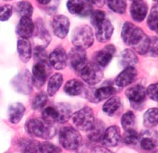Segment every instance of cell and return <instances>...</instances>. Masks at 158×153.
Masks as SVG:
<instances>
[{
	"label": "cell",
	"mask_w": 158,
	"mask_h": 153,
	"mask_svg": "<svg viewBox=\"0 0 158 153\" xmlns=\"http://www.w3.org/2000/svg\"><path fill=\"white\" fill-rule=\"evenodd\" d=\"M6 1H11V0H6Z\"/></svg>",
	"instance_id": "obj_50"
},
{
	"label": "cell",
	"mask_w": 158,
	"mask_h": 153,
	"mask_svg": "<svg viewBox=\"0 0 158 153\" xmlns=\"http://www.w3.org/2000/svg\"><path fill=\"white\" fill-rule=\"evenodd\" d=\"M115 53H116V48L113 45L106 46L104 48H102L100 51H98V54L96 55L97 63L101 67L107 66L110 63L111 59L113 58Z\"/></svg>",
	"instance_id": "obj_20"
},
{
	"label": "cell",
	"mask_w": 158,
	"mask_h": 153,
	"mask_svg": "<svg viewBox=\"0 0 158 153\" xmlns=\"http://www.w3.org/2000/svg\"><path fill=\"white\" fill-rule=\"evenodd\" d=\"M78 75L88 84L95 85L103 78V72L97 63L86 62L85 63L77 70Z\"/></svg>",
	"instance_id": "obj_4"
},
{
	"label": "cell",
	"mask_w": 158,
	"mask_h": 153,
	"mask_svg": "<svg viewBox=\"0 0 158 153\" xmlns=\"http://www.w3.org/2000/svg\"><path fill=\"white\" fill-rule=\"evenodd\" d=\"M15 11L21 17H31L34 12V7L32 4L28 1H20L15 5Z\"/></svg>",
	"instance_id": "obj_32"
},
{
	"label": "cell",
	"mask_w": 158,
	"mask_h": 153,
	"mask_svg": "<svg viewBox=\"0 0 158 153\" xmlns=\"http://www.w3.org/2000/svg\"><path fill=\"white\" fill-rule=\"evenodd\" d=\"M88 3L91 4V5H94V6H97L98 7H101L104 6L105 4V0H86Z\"/></svg>",
	"instance_id": "obj_47"
},
{
	"label": "cell",
	"mask_w": 158,
	"mask_h": 153,
	"mask_svg": "<svg viewBox=\"0 0 158 153\" xmlns=\"http://www.w3.org/2000/svg\"><path fill=\"white\" fill-rule=\"evenodd\" d=\"M42 117H43V120L49 124L52 125L53 123H58L59 115H58V111L55 105L45 107L44 110L43 111Z\"/></svg>",
	"instance_id": "obj_28"
},
{
	"label": "cell",
	"mask_w": 158,
	"mask_h": 153,
	"mask_svg": "<svg viewBox=\"0 0 158 153\" xmlns=\"http://www.w3.org/2000/svg\"><path fill=\"white\" fill-rule=\"evenodd\" d=\"M93 111L89 107H84L77 111L73 116V124L81 130H89L95 122Z\"/></svg>",
	"instance_id": "obj_6"
},
{
	"label": "cell",
	"mask_w": 158,
	"mask_h": 153,
	"mask_svg": "<svg viewBox=\"0 0 158 153\" xmlns=\"http://www.w3.org/2000/svg\"><path fill=\"white\" fill-rule=\"evenodd\" d=\"M34 34H35V36L39 38L42 41L46 42V45H48V43L50 42V35H49L48 32L46 31V29L44 28V26L43 25V24L41 21H39V23H37L36 26H35V31Z\"/></svg>",
	"instance_id": "obj_39"
},
{
	"label": "cell",
	"mask_w": 158,
	"mask_h": 153,
	"mask_svg": "<svg viewBox=\"0 0 158 153\" xmlns=\"http://www.w3.org/2000/svg\"><path fill=\"white\" fill-rule=\"evenodd\" d=\"M158 7L157 5H155L151 12L149 14L148 19H147V24L149 26V28L153 31L157 32V27H158Z\"/></svg>",
	"instance_id": "obj_37"
},
{
	"label": "cell",
	"mask_w": 158,
	"mask_h": 153,
	"mask_svg": "<svg viewBox=\"0 0 158 153\" xmlns=\"http://www.w3.org/2000/svg\"><path fill=\"white\" fill-rule=\"evenodd\" d=\"M49 62L51 65L56 70H61L65 68L67 63V54L61 47L54 49L49 55Z\"/></svg>",
	"instance_id": "obj_11"
},
{
	"label": "cell",
	"mask_w": 158,
	"mask_h": 153,
	"mask_svg": "<svg viewBox=\"0 0 158 153\" xmlns=\"http://www.w3.org/2000/svg\"><path fill=\"white\" fill-rule=\"evenodd\" d=\"M13 14V7L11 5L0 6V21L8 20Z\"/></svg>",
	"instance_id": "obj_42"
},
{
	"label": "cell",
	"mask_w": 158,
	"mask_h": 153,
	"mask_svg": "<svg viewBox=\"0 0 158 153\" xmlns=\"http://www.w3.org/2000/svg\"><path fill=\"white\" fill-rule=\"evenodd\" d=\"M25 130L31 136L44 140L52 139L56 133V129L52 124L39 119L28 120L25 123Z\"/></svg>",
	"instance_id": "obj_2"
},
{
	"label": "cell",
	"mask_w": 158,
	"mask_h": 153,
	"mask_svg": "<svg viewBox=\"0 0 158 153\" xmlns=\"http://www.w3.org/2000/svg\"><path fill=\"white\" fill-rule=\"evenodd\" d=\"M136 75H137V72L133 66L126 67V69L122 71L117 76L115 80L116 85L118 87H126L134 82L136 78Z\"/></svg>",
	"instance_id": "obj_15"
},
{
	"label": "cell",
	"mask_w": 158,
	"mask_h": 153,
	"mask_svg": "<svg viewBox=\"0 0 158 153\" xmlns=\"http://www.w3.org/2000/svg\"><path fill=\"white\" fill-rule=\"evenodd\" d=\"M40 151L41 153H61V150L59 147L50 142L40 143Z\"/></svg>",
	"instance_id": "obj_40"
},
{
	"label": "cell",
	"mask_w": 158,
	"mask_h": 153,
	"mask_svg": "<svg viewBox=\"0 0 158 153\" xmlns=\"http://www.w3.org/2000/svg\"><path fill=\"white\" fill-rule=\"evenodd\" d=\"M118 61L122 66L124 67H130L135 65L138 63V58L133 50L126 49L119 54Z\"/></svg>",
	"instance_id": "obj_23"
},
{
	"label": "cell",
	"mask_w": 158,
	"mask_h": 153,
	"mask_svg": "<svg viewBox=\"0 0 158 153\" xmlns=\"http://www.w3.org/2000/svg\"><path fill=\"white\" fill-rule=\"evenodd\" d=\"M116 93H117V90L113 86H103L97 90H94L92 93H89L88 98L92 103H99L102 100L111 97Z\"/></svg>",
	"instance_id": "obj_18"
},
{
	"label": "cell",
	"mask_w": 158,
	"mask_h": 153,
	"mask_svg": "<svg viewBox=\"0 0 158 153\" xmlns=\"http://www.w3.org/2000/svg\"><path fill=\"white\" fill-rule=\"evenodd\" d=\"M138 141H139V134L134 128L125 130V134L123 135L124 143L127 145H134Z\"/></svg>",
	"instance_id": "obj_38"
},
{
	"label": "cell",
	"mask_w": 158,
	"mask_h": 153,
	"mask_svg": "<svg viewBox=\"0 0 158 153\" xmlns=\"http://www.w3.org/2000/svg\"><path fill=\"white\" fill-rule=\"evenodd\" d=\"M47 103V94L44 92L38 93L34 97L33 102H32V108L35 111H38L43 109Z\"/></svg>",
	"instance_id": "obj_36"
},
{
	"label": "cell",
	"mask_w": 158,
	"mask_h": 153,
	"mask_svg": "<svg viewBox=\"0 0 158 153\" xmlns=\"http://www.w3.org/2000/svg\"><path fill=\"white\" fill-rule=\"evenodd\" d=\"M121 105L119 97H111L103 105V111L108 115H113Z\"/></svg>",
	"instance_id": "obj_33"
},
{
	"label": "cell",
	"mask_w": 158,
	"mask_h": 153,
	"mask_svg": "<svg viewBox=\"0 0 158 153\" xmlns=\"http://www.w3.org/2000/svg\"><path fill=\"white\" fill-rule=\"evenodd\" d=\"M34 55H35V59L37 62H42V63H46L47 58H48L47 54L44 50V47L43 46H37L35 48Z\"/></svg>",
	"instance_id": "obj_41"
},
{
	"label": "cell",
	"mask_w": 158,
	"mask_h": 153,
	"mask_svg": "<svg viewBox=\"0 0 158 153\" xmlns=\"http://www.w3.org/2000/svg\"><path fill=\"white\" fill-rule=\"evenodd\" d=\"M83 90V83L78 79H72L66 82L64 86V92L71 96L81 94Z\"/></svg>",
	"instance_id": "obj_27"
},
{
	"label": "cell",
	"mask_w": 158,
	"mask_h": 153,
	"mask_svg": "<svg viewBox=\"0 0 158 153\" xmlns=\"http://www.w3.org/2000/svg\"><path fill=\"white\" fill-rule=\"evenodd\" d=\"M55 107L57 109L58 111V115H59V121L58 123H64L66 121H68V120L72 116L73 111L70 104L65 103H61L58 104H55Z\"/></svg>",
	"instance_id": "obj_30"
},
{
	"label": "cell",
	"mask_w": 158,
	"mask_h": 153,
	"mask_svg": "<svg viewBox=\"0 0 158 153\" xmlns=\"http://www.w3.org/2000/svg\"><path fill=\"white\" fill-rule=\"evenodd\" d=\"M126 95L133 104H141L146 100V90L143 85H134L127 90Z\"/></svg>",
	"instance_id": "obj_14"
},
{
	"label": "cell",
	"mask_w": 158,
	"mask_h": 153,
	"mask_svg": "<svg viewBox=\"0 0 158 153\" xmlns=\"http://www.w3.org/2000/svg\"><path fill=\"white\" fill-rule=\"evenodd\" d=\"M158 110L157 108L148 109L144 115V125L146 128H153L157 125Z\"/></svg>",
	"instance_id": "obj_31"
},
{
	"label": "cell",
	"mask_w": 158,
	"mask_h": 153,
	"mask_svg": "<svg viewBox=\"0 0 158 153\" xmlns=\"http://www.w3.org/2000/svg\"><path fill=\"white\" fill-rule=\"evenodd\" d=\"M155 1H157V0H155Z\"/></svg>",
	"instance_id": "obj_51"
},
{
	"label": "cell",
	"mask_w": 158,
	"mask_h": 153,
	"mask_svg": "<svg viewBox=\"0 0 158 153\" xmlns=\"http://www.w3.org/2000/svg\"><path fill=\"white\" fill-rule=\"evenodd\" d=\"M96 38L98 42L105 43L109 41L113 35L114 27L110 20L104 19V21L96 27Z\"/></svg>",
	"instance_id": "obj_17"
},
{
	"label": "cell",
	"mask_w": 158,
	"mask_h": 153,
	"mask_svg": "<svg viewBox=\"0 0 158 153\" xmlns=\"http://www.w3.org/2000/svg\"><path fill=\"white\" fill-rule=\"evenodd\" d=\"M67 8L70 13L81 16L88 15L90 13L89 11H91L90 6L85 3L83 0H68Z\"/></svg>",
	"instance_id": "obj_16"
},
{
	"label": "cell",
	"mask_w": 158,
	"mask_h": 153,
	"mask_svg": "<svg viewBox=\"0 0 158 153\" xmlns=\"http://www.w3.org/2000/svg\"><path fill=\"white\" fill-rule=\"evenodd\" d=\"M19 146L23 153H41L40 143L34 140L22 139L19 142Z\"/></svg>",
	"instance_id": "obj_25"
},
{
	"label": "cell",
	"mask_w": 158,
	"mask_h": 153,
	"mask_svg": "<svg viewBox=\"0 0 158 153\" xmlns=\"http://www.w3.org/2000/svg\"><path fill=\"white\" fill-rule=\"evenodd\" d=\"M17 52L23 63H27L32 57V46L28 39L20 38L17 41Z\"/></svg>",
	"instance_id": "obj_21"
},
{
	"label": "cell",
	"mask_w": 158,
	"mask_h": 153,
	"mask_svg": "<svg viewBox=\"0 0 158 153\" xmlns=\"http://www.w3.org/2000/svg\"><path fill=\"white\" fill-rule=\"evenodd\" d=\"M156 136L153 135V132L146 131L145 135L140 139V146L145 151H153L156 147Z\"/></svg>",
	"instance_id": "obj_29"
},
{
	"label": "cell",
	"mask_w": 158,
	"mask_h": 153,
	"mask_svg": "<svg viewBox=\"0 0 158 153\" xmlns=\"http://www.w3.org/2000/svg\"><path fill=\"white\" fill-rule=\"evenodd\" d=\"M36 1L41 5H47L52 0H36Z\"/></svg>",
	"instance_id": "obj_48"
},
{
	"label": "cell",
	"mask_w": 158,
	"mask_h": 153,
	"mask_svg": "<svg viewBox=\"0 0 158 153\" xmlns=\"http://www.w3.org/2000/svg\"><path fill=\"white\" fill-rule=\"evenodd\" d=\"M59 141L65 150L76 151L81 145L82 138L80 132L71 126L62 127L59 131Z\"/></svg>",
	"instance_id": "obj_3"
},
{
	"label": "cell",
	"mask_w": 158,
	"mask_h": 153,
	"mask_svg": "<svg viewBox=\"0 0 158 153\" xmlns=\"http://www.w3.org/2000/svg\"><path fill=\"white\" fill-rule=\"evenodd\" d=\"M35 31V24L31 17H21L19 23L15 28L16 34L20 36V38H25L28 39L32 35H34Z\"/></svg>",
	"instance_id": "obj_12"
},
{
	"label": "cell",
	"mask_w": 158,
	"mask_h": 153,
	"mask_svg": "<svg viewBox=\"0 0 158 153\" xmlns=\"http://www.w3.org/2000/svg\"><path fill=\"white\" fill-rule=\"evenodd\" d=\"M90 153H113L112 151H110V150H108L105 147H101V146H98L95 147Z\"/></svg>",
	"instance_id": "obj_46"
},
{
	"label": "cell",
	"mask_w": 158,
	"mask_h": 153,
	"mask_svg": "<svg viewBox=\"0 0 158 153\" xmlns=\"http://www.w3.org/2000/svg\"><path fill=\"white\" fill-rule=\"evenodd\" d=\"M72 42L75 46L83 49L90 47L94 42V35L92 29L88 25L76 27L73 33Z\"/></svg>",
	"instance_id": "obj_5"
},
{
	"label": "cell",
	"mask_w": 158,
	"mask_h": 153,
	"mask_svg": "<svg viewBox=\"0 0 158 153\" xmlns=\"http://www.w3.org/2000/svg\"><path fill=\"white\" fill-rule=\"evenodd\" d=\"M15 89L24 94H29L32 91V77L30 72L27 70L22 72L18 74L13 81Z\"/></svg>",
	"instance_id": "obj_9"
},
{
	"label": "cell",
	"mask_w": 158,
	"mask_h": 153,
	"mask_svg": "<svg viewBox=\"0 0 158 153\" xmlns=\"http://www.w3.org/2000/svg\"><path fill=\"white\" fill-rule=\"evenodd\" d=\"M123 42L129 46H132L140 55L148 53L150 38L144 33V31L135 25L131 22H126L123 24L121 31Z\"/></svg>",
	"instance_id": "obj_1"
},
{
	"label": "cell",
	"mask_w": 158,
	"mask_h": 153,
	"mask_svg": "<svg viewBox=\"0 0 158 153\" xmlns=\"http://www.w3.org/2000/svg\"><path fill=\"white\" fill-rule=\"evenodd\" d=\"M67 61L72 69L77 71L87 62V55L85 49L81 47H73L67 55Z\"/></svg>",
	"instance_id": "obj_7"
},
{
	"label": "cell",
	"mask_w": 158,
	"mask_h": 153,
	"mask_svg": "<svg viewBox=\"0 0 158 153\" xmlns=\"http://www.w3.org/2000/svg\"><path fill=\"white\" fill-rule=\"evenodd\" d=\"M46 77H47L46 63L37 62L33 67V77H32L33 84L36 88L40 89L44 84L46 81Z\"/></svg>",
	"instance_id": "obj_10"
},
{
	"label": "cell",
	"mask_w": 158,
	"mask_h": 153,
	"mask_svg": "<svg viewBox=\"0 0 158 153\" xmlns=\"http://www.w3.org/2000/svg\"><path fill=\"white\" fill-rule=\"evenodd\" d=\"M147 5L143 0L134 1L130 7V15L136 22H142L147 14Z\"/></svg>",
	"instance_id": "obj_19"
},
{
	"label": "cell",
	"mask_w": 158,
	"mask_h": 153,
	"mask_svg": "<svg viewBox=\"0 0 158 153\" xmlns=\"http://www.w3.org/2000/svg\"><path fill=\"white\" fill-rule=\"evenodd\" d=\"M121 140L120 130L118 126H110L103 133L101 141L107 147H116Z\"/></svg>",
	"instance_id": "obj_13"
},
{
	"label": "cell",
	"mask_w": 158,
	"mask_h": 153,
	"mask_svg": "<svg viewBox=\"0 0 158 153\" xmlns=\"http://www.w3.org/2000/svg\"><path fill=\"white\" fill-rule=\"evenodd\" d=\"M63 82V77L61 73L57 72L51 76L47 86V93L50 96H53L58 92Z\"/></svg>",
	"instance_id": "obj_26"
},
{
	"label": "cell",
	"mask_w": 158,
	"mask_h": 153,
	"mask_svg": "<svg viewBox=\"0 0 158 153\" xmlns=\"http://www.w3.org/2000/svg\"><path fill=\"white\" fill-rule=\"evenodd\" d=\"M105 19V13L100 10H95L91 13V24L97 27L98 24L102 23Z\"/></svg>",
	"instance_id": "obj_43"
},
{
	"label": "cell",
	"mask_w": 158,
	"mask_h": 153,
	"mask_svg": "<svg viewBox=\"0 0 158 153\" xmlns=\"http://www.w3.org/2000/svg\"><path fill=\"white\" fill-rule=\"evenodd\" d=\"M25 107L20 103H15L8 108V118L11 123H17L24 117Z\"/></svg>",
	"instance_id": "obj_22"
},
{
	"label": "cell",
	"mask_w": 158,
	"mask_h": 153,
	"mask_svg": "<svg viewBox=\"0 0 158 153\" xmlns=\"http://www.w3.org/2000/svg\"><path fill=\"white\" fill-rule=\"evenodd\" d=\"M70 20L67 16L59 15L54 16L52 20V31L53 34L59 38H64L69 33Z\"/></svg>",
	"instance_id": "obj_8"
},
{
	"label": "cell",
	"mask_w": 158,
	"mask_h": 153,
	"mask_svg": "<svg viewBox=\"0 0 158 153\" xmlns=\"http://www.w3.org/2000/svg\"><path fill=\"white\" fill-rule=\"evenodd\" d=\"M104 128L105 127H104L103 122H101L100 120H95V122L93 123L91 128L89 130H87L89 140L91 141H95V142L101 141L103 133L105 131Z\"/></svg>",
	"instance_id": "obj_24"
},
{
	"label": "cell",
	"mask_w": 158,
	"mask_h": 153,
	"mask_svg": "<svg viewBox=\"0 0 158 153\" xmlns=\"http://www.w3.org/2000/svg\"><path fill=\"white\" fill-rule=\"evenodd\" d=\"M108 6L110 9L118 14H124L127 9L126 0H107Z\"/></svg>",
	"instance_id": "obj_34"
},
{
	"label": "cell",
	"mask_w": 158,
	"mask_h": 153,
	"mask_svg": "<svg viewBox=\"0 0 158 153\" xmlns=\"http://www.w3.org/2000/svg\"><path fill=\"white\" fill-rule=\"evenodd\" d=\"M148 52H150V54L153 55L154 56L157 55V37L156 36H154L150 39V45H149Z\"/></svg>",
	"instance_id": "obj_45"
},
{
	"label": "cell",
	"mask_w": 158,
	"mask_h": 153,
	"mask_svg": "<svg viewBox=\"0 0 158 153\" xmlns=\"http://www.w3.org/2000/svg\"><path fill=\"white\" fill-rule=\"evenodd\" d=\"M135 123V116L133 111H127L121 117V125L125 130L133 129Z\"/></svg>",
	"instance_id": "obj_35"
},
{
	"label": "cell",
	"mask_w": 158,
	"mask_h": 153,
	"mask_svg": "<svg viewBox=\"0 0 158 153\" xmlns=\"http://www.w3.org/2000/svg\"><path fill=\"white\" fill-rule=\"evenodd\" d=\"M132 2H134V1H138V0H131Z\"/></svg>",
	"instance_id": "obj_49"
},
{
	"label": "cell",
	"mask_w": 158,
	"mask_h": 153,
	"mask_svg": "<svg viewBox=\"0 0 158 153\" xmlns=\"http://www.w3.org/2000/svg\"><path fill=\"white\" fill-rule=\"evenodd\" d=\"M146 94L152 100H154L155 102H157V83H154V84H151L150 86H148V88L146 89Z\"/></svg>",
	"instance_id": "obj_44"
}]
</instances>
